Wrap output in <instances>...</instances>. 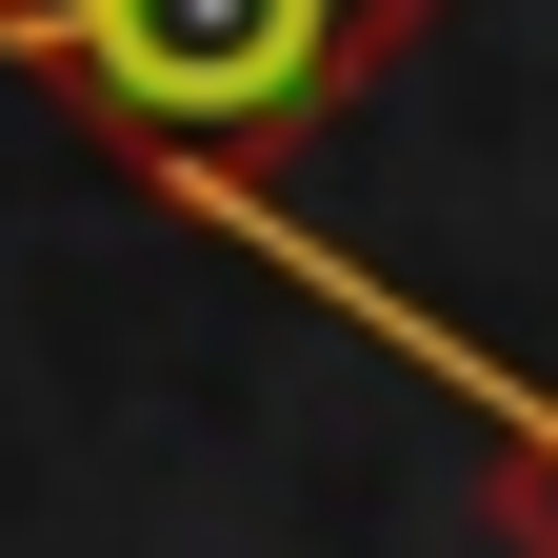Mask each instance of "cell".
<instances>
[{
  "label": "cell",
  "mask_w": 558,
  "mask_h": 558,
  "mask_svg": "<svg viewBox=\"0 0 558 558\" xmlns=\"http://www.w3.org/2000/svg\"><path fill=\"white\" fill-rule=\"evenodd\" d=\"M418 40V0H0V60H40L81 120L220 160V140H300Z\"/></svg>",
  "instance_id": "6da1fadb"
}]
</instances>
